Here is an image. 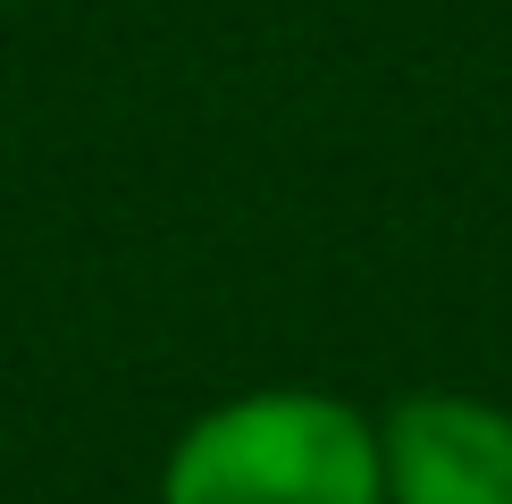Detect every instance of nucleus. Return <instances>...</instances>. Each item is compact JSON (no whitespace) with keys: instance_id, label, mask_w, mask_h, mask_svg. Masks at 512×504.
Segmentation results:
<instances>
[{"instance_id":"nucleus-2","label":"nucleus","mask_w":512,"mask_h":504,"mask_svg":"<svg viewBox=\"0 0 512 504\" xmlns=\"http://www.w3.org/2000/svg\"><path fill=\"white\" fill-rule=\"evenodd\" d=\"M387 504H512V412L462 387H420L378 420Z\"/></svg>"},{"instance_id":"nucleus-1","label":"nucleus","mask_w":512,"mask_h":504,"mask_svg":"<svg viewBox=\"0 0 512 504\" xmlns=\"http://www.w3.org/2000/svg\"><path fill=\"white\" fill-rule=\"evenodd\" d=\"M160 504H387L378 420L328 387L227 395L168 446Z\"/></svg>"}]
</instances>
